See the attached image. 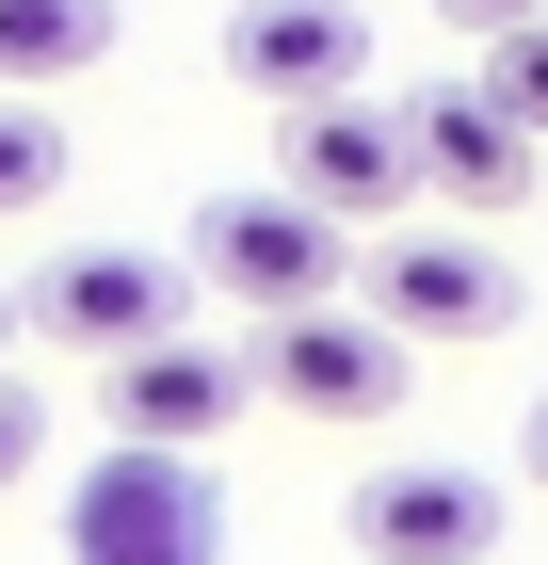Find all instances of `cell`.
I'll list each match as a JSON object with an SVG mask.
<instances>
[{"instance_id": "1", "label": "cell", "mask_w": 548, "mask_h": 565, "mask_svg": "<svg viewBox=\"0 0 548 565\" xmlns=\"http://www.w3.org/2000/svg\"><path fill=\"white\" fill-rule=\"evenodd\" d=\"M65 565H226L211 452H97L65 484Z\"/></svg>"}, {"instance_id": "2", "label": "cell", "mask_w": 548, "mask_h": 565, "mask_svg": "<svg viewBox=\"0 0 548 565\" xmlns=\"http://www.w3.org/2000/svg\"><path fill=\"white\" fill-rule=\"evenodd\" d=\"M194 291H226L243 323H307V307H339V275H355V243H339L323 211H291V194H211L194 211Z\"/></svg>"}, {"instance_id": "3", "label": "cell", "mask_w": 548, "mask_h": 565, "mask_svg": "<svg viewBox=\"0 0 548 565\" xmlns=\"http://www.w3.org/2000/svg\"><path fill=\"white\" fill-rule=\"evenodd\" d=\"M178 307H194V275L178 259H146V243H65V259H33L17 275V323L33 340H65V355H146V340H178Z\"/></svg>"}, {"instance_id": "4", "label": "cell", "mask_w": 548, "mask_h": 565, "mask_svg": "<svg viewBox=\"0 0 548 565\" xmlns=\"http://www.w3.org/2000/svg\"><path fill=\"white\" fill-rule=\"evenodd\" d=\"M355 291H372V323L404 355H436V340H501L516 307V275H501V243H484V226H404V243H372V275H355Z\"/></svg>"}, {"instance_id": "5", "label": "cell", "mask_w": 548, "mask_h": 565, "mask_svg": "<svg viewBox=\"0 0 548 565\" xmlns=\"http://www.w3.org/2000/svg\"><path fill=\"white\" fill-rule=\"evenodd\" d=\"M275 194H291V211H323L339 243H355V226H387L404 194H420L404 114H372V97H307V114H275Z\"/></svg>"}, {"instance_id": "6", "label": "cell", "mask_w": 548, "mask_h": 565, "mask_svg": "<svg viewBox=\"0 0 548 565\" xmlns=\"http://www.w3.org/2000/svg\"><path fill=\"white\" fill-rule=\"evenodd\" d=\"M404 162H420V194H452V226H501L548 178V146L516 130L484 82H436V97H404Z\"/></svg>"}, {"instance_id": "7", "label": "cell", "mask_w": 548, "mask_h": 565, "mask_svg": "<svg viewBox=\"0 0 548 565\" xmlns=\"http://www.w3.org/2000/svg\"><path fill=\"white\" fill-rule=\"evenodd\" d=\"M258 404H291V420H372L404 404V340H387L372 307H307V323H258Z\"/></svg>"}, {"instance_id": "8", "label": "cell", "mask_w": 548, "mask_h": 565, "mask_svg": "<svg viewBox=\"0 0 548 565\" xmlns=\"http://www.w3.org/2000/svg\"><path fill=\"white\" fill-rule=\"evenodd\" d=\"M484 550H501V484L452 452H404L355 484V565H484Z\"/></svg>"}, {"instance_id": "9", "label": "cell", "mask_w": 548, "mask_h": 565, "mask_svg": "<svg viewBox=\"0 0 548 565\" xmlns=\"http://www.w3.org/2000/svg\"><path fill=\"white\" fill-rule=\"evenodd\" d=\"M243 404H258V372L226 340H146V355H114V404L97 420H114V452H211Z\"/></svg>"}, {"instance_id": "10", "label": "cell", "mask_w": 548, "mask_h": 565, "mask_svg": "<svg viewBox=\"0 0 548 565\" xmlns=\"http://www.w3.org/2000/svg\"><path fill=\"white\" fill-rule=\"evenodd\" d=\"M226 82L275 97V114L355 97L372 82V17H355V0H243V17H226Z\"/></svg>"}, {"instance_id": "11", "label": "cell", "mask_w": 548, "mask_h": 565, "mask_svg": "<svg viewBox=\"0 0 548 565\" xmlns=\"http://www.w3.org/2000/svg\"><path fill=\"white\" fill-rule=\"evenodd\" d=\"M114 0H0V97H49V82H97L114 65Z\"/></svg>"}, {"instance_id": "12", "label": "cell", "mask_w": 548, "mask_h": 565, "mask_svg": "<svg viewBox=\"0 0 548 565\" xmlns=\"http://www.w3.org/2000/svg\"><path fill=\"white\" fill-rule=\"evenodd\" d=\"M65 162H82V146H65V114H49V97H0V226L49 211V194H65Z\"/></svg>"}, {"instance_id": "13", "label": "cell", "mask_w": 548, "mask_h": 565, "mask_svg": "<svg viewBox=\"0 0 548 565\" xmlns=\"http://www.w3.org/2000/svg\"><path fill=\"white\" fill-rule=\"evenodd\" d=\"M484 97H501L516 130L548 146V17H533V33H501V65H484Z\"/></svg>"}, {"instance_id": "14", "label": "cell", "mask_w": 548, "mask_h": 565, "mask_svg": "<svg viewBox=\"0 0 548 565\" xmlns=\"http://www.w3.org/2000/svg\"><path fill=\"white\" fill-rule=\"evenodd\" d=\"M33 469H49V404L17 388V372H0V501H17V484H33Z\"/></svg>"}, {"instance_id": "15", "label": "cell", "mask_w": 548, "mask_h": 565, "mask_svg": "<svg viewBox=\"0 0 548 565\" xmlns=\"http://www.w3.org/2000/svg\"><path fill=\"white\" fill-rule=\"evenodd\" d=\"M436 17H452V33H533L548 0H436Z\"/></svg>"}, {"instance_id": "16", "label": "cell", "mask_w": 548, "mask_h": 565, "mask_svg": "<svg viewBox=\"0 0 548 565\" xmlns=\"http://www.w3.org/2000/svg\"><path fill=\"white\" fill-rule=\"evenodd\" d=\"M516 469H533V484H548V404H533V436H516Z\"/></svg>"}, {"instance_id": "17", "label": "cell", "mask_w": 548, "mask_h": 565, "mask_svg": "<svg viewBox=\"0 0 548 565\" xmlns=\"http://www.w3.org/2000/svg\"><path fill=\"white\" fill-rule=\"evenodd\" d=\"M0 355H17V275H0Z\"/></svg>"}]
</instances>
